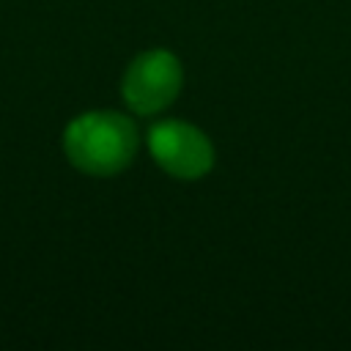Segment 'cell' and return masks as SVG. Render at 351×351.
<instances>
[{"label": "cell", "mask_w": 351, "mask_h": 351, "mask_svg": "<svg viewBox=\"0 0 351 351\" xmlns=\"http://www.w3.org/2000/svg\"><path fill=\"white\" fill-rule=\"evenodd\" d=\"M140 145L137 126L118 110H88L63 129V154L85 176L110 178L123 173Z\"/></svg>", "instance_id": "obj_1"}, {"label": "cell", "mask_w": 351, "mask_h": 351, "mask_svg": "<svg viewBox=\"0 0 351 351\" xmlns=\"http://www.w3.org/2000/svg\"><path fill=\"white\" fill-rule=\"evenodd\" d=\"M184 66L170 49H143L134 55L121 77L123 104L134 115H159L181 93Z\"/></svg>", "instance_id": "obj_2"}, {"label": "cell", "mask_w": 351, "mask_h": 351, "mask_svg": "<svg viewBox=\"0 0 351 351\" xmlns=\"http://www.w3.org/2000/svg\"><path fill=\"white\" fill-rule=\"evenodd\" d=\"M145 145L151 159L176 181H200L217 159L211 137L200 126L178 118L156 121L145 134Z\"/></svg>", "instance_id": "obj_3"}]
</instances>
